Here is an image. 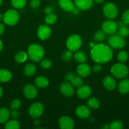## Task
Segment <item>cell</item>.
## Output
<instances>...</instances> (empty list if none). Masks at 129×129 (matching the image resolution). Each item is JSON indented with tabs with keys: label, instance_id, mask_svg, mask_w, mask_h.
<instances>
[{
	"label": "cell",
	"instance_id": "c3c4849f",
	"mask_svg": "<svg viewBox=\"0 0 129 129\" xmlns=\"http://www.w3.org/2000/svg\"><path fill=\"white\" fill-rule=\"evenodd\" d=\"M105 0H94V2H96L97 4H102L104 2Z\"/></svg>",
	"mask_w": 129,
	"mask_h": 129
},
{
	"label": "cell",
	"instance_id": "9a60e30c",
	"mask_svg": "<svg viewBox=\"0 0 129 129\" xmlns=\"http://www.w3.org/2000/svg\"><path fill=\"white\" fill-rule=\"evenodd\" d=\"M91 68L88 64L80 63L77 68V73L80 76L87 77L91 74Z\"/></svg>",
	"mask_w": 129,
	"mask_h": 129
},
{
	"label": "cell",
	"instance_id": "816d5d0a",
	"mask_svg": "<svg viewBox=\"0 0 129 129\" xmlns=\"http://www.w3.org/2000/svg\"><path fill=\"white\" fill-rule=\"evenodd\" d=\"M103 129H108V128H110V126L108 125H104L103 127H102Z\"/></svg>",
	"mask_w": 129,
	"mask_h": 129
},
{
	"label": "cell",
	"instance_id": "f1b7e54d",
	"mask_svg": "<svg viewBox=\"0 0 129 129\" xmlns=\"http://www.w3.org/2000/svg\"><path fill=\"white\" fill-rule=\"evenodd\" d=\"M20 122L16 120H11L8 121L5 125L6 129H18L20 128Z\"/></svg>",
	"mask_w": 129,
	"mask_h": 129
},
{
	"label": "cell",
	"instance_id": "9f6ffc18",
	"mask_svg": "<svg viewBox=\"0 0 129 129\" xmlns=\"http://www.w3.org/2000/svg\"><path fill=\"white\" fill-rule=\"evenodd\" d=\"M128 70H129V69H128Z\"/></svg>",
	"mask_w": 129,
	"mask_h": 129
},
{
	"label": "cell",
	"instance_id": "7dc6e473",
	"mask_svg": "<svg viewBox=\"0 0 129 129\" xmlns=\"http://www.w3.org/2000/svg\"><path fill=\"white\" fill-rule=\"evenodd\" d=\"M40 120L38 119V118H34V124L35 125L37 126L39 125V124H40Z\"/></svg>",
	"mask_w": 129,
	"mask_h": 129
},
{
	"label": "cell",
	"instance_id": "f35d334b",
	"mask_svg": "<svg viewBox=\"0 0 129 129\" xmlns=\"http://www.w3.org/2000/svg\"><path fill=\"white\" fill-rule=\"evenodd\" d=\"M123 22L126 25L129 24V10H125L122 15Z\"/></svg>",
	"mask_w": 129,
	"mask_h": 129
},
{
	"label": "cell",
	"instance_id": "2e32d148",
	"mask_svg": "<svg viewBox=\"0 0 129 129\" xmlns=\"http://www.w3.org/2000/svg\"><path fill=\"white\" fill-rule=\"evenodd\" d=\"M60 91L63 95L66 96H72L74 94L73 86L68 82L62 83L60 86Z\"/></svg>",
	"mask_w": 129,
	"mask_h": 129
},
{
	"label": "cell",
	"instance_id": "cb8c5ba5",
	"mask_svg": "<svg viewBox=\"0 0 129 129\" xmlns=\"http://www.w3.org/2000/svg\"><path fill=\"white\" fill-rule=\"evenodd\" d=\"M36 71V67L34 64L29 63L25 66L24 68V74L27 76H32Z\"/></svg>",
	"mask_w": 129,
	"mask_h": 129
},
{
	"label": "cell",
	"instance_id": "5bb4252c",
	"mask_svg": "<svg viewBox=\"0 0 129 129\" xmlns=\"http://www.w3.org/2000/svg\"><path fill=\"white\" fill-rule=\"evenodd\" d=\"M75 4L80 10L86 11L93 6L94 0H75Z\"/></svg>",
	"mask_w": 129,
	"mask_h": 129
},
{
	"label": "cell",
	"instance_id": "ee69618b",
	"mask_svg": "<svg viewBox=\"0 0 129 129\" xmlns=\"http://www.w3.org/2000/svg\"><path fill=\"white\" fill-rule=\"evenodd\" d=\"M53 11H54V8H53V7H52L51 6H46L45 8V9H44V13L46 15L49 13H53Z\"/></svg>",
	"mask_w": 129,
	"mask_h": 129
},
{
	"label": "cell",
	"instance_id": "ffe728a7",
	"mask_svg": "<svg viewBox=\"0 0 129 129\" xmlns=\"http://www.w3.org/2000/svg\"><path fill=\"white\" fill-rule=\"evenodd\" d=\"M119 92L121 94H126L129 92V79H123L119 83L118 86Z\"/></svg>",
	"mask_w": 129,
	"mask_h": 129
},
{
	"label": "cell",
	"instance_id": "8d00e7d4",
	"mask_svg": "<svg viewBox=\"0 0 129 129\" xmlns=\"http://www.w3.org/2000/svg\"><path fill=\"white\" fill-rule=\"evenodd\" d=\"M21 106V101L19 99H15L11 102L10 107L11 110H17Z\"/></svg>",
	"mask_w": 129,
	"mask_h": 129
},
{
	"label": "cell",
	"instance_id": "bcb514c9",
	"mask_svg": "<svg viewBox=\"0 0 129 129\" xmlns=\"http://www.w3.org/2000/svg\"><path fill=\"white\" fill-rule=\"evenodd\" d=\"M80 10L79 8H78L77 7H76V8H74L72 11V13L74 14V15H78V13H80Z\"/></svg>",
	"mask_w": 129,
	"mask_h": 129
},
{
	"label": "cell",
	"instance_id": "d6986e66",
	"mask_svg": "<svg viewBox=\"0 0 129 129\" xmlns=\"http://www.w3.org/2000/svg\"><path fill=\"white\" fill-rule=\"evenodd\" d=\"M58 3L61 8L65 11H72L75 8L72 0H59Z\"/></svg>",
	"mask_w": 129,
	"mask_h": 129
},
{
	"label": "cell",
	"instance_id": "52a82bcc",
	"mask_svg": "<svg viewBox=\"0 0 129 129\" xmlns=\"http://www.w3.org/2000/svg\"><path fill=\"white\" fill-rule=\"evenodd\" d=\"M103 13L106 18L114 19L117 16L118 10L116 5L113 3H107L103 6Z\"/></svg>",
	"mask_w": 129,
	"mask_h": 129
},
{
	"label": "cell",
	"instance_id": "3957f363",
	"mask_svg": "<svg viewBox=\"0 0 129 129\" xmlns=\"http://www.w3.org/2000/svg\"><path fill=\"white\" fill-rule=\"evenodd\" d=\"M111 73L114 77L118 79H123L128 76V69L123 63H116L111 68Z\"/></svg>",
	"mask_w": 129,
	"mask_h": 129
},
{
	"label": "cell",
	"instance_id": "7402d4cb",
	"mask_svg": "<svg viewBox=\"0 0 129 129\" xmlns=\"http://www.w3.org/2000/svg\"><path fill=\"white\" fill-rule=\"evenodd\" d=\"M49 80L44 76H39L35 79V84L40 88H45L49 85Z\"/></svg>",
	"mask_w": 129,
	"mask_h": 129
},
{
	"label": "cell",
	"instance_id": "8fae6325",
	"mask_svg": "<svg viewBox=\"0 0 129 129\" xmlns=\"http://www.w3.org/2000/svg\"><path fill=\"white\" fill-rule=\"evenodd\" d=\"M23 92L26 98L29 99H34L37 95V89L31 84H27L24 86Z\"/></svg>",
	"mask_w": 129,
	"mask_h": 129
},
{
	"label": "cell",
	"instance_id": "db71d44e",
	"mask_svg": "<svg viewBox=\"0 0 129 129\" xmlns=\"http://www.w3.org/2000/svg\"><path fill=\"white\" fill-rule=\"evenodd\" d=\"M94 45H95V44H94V43H92V42L90 43V44H89V45H90V46H91V48H92V47H93V46H94Z\"/></svg>",
	"mask_w": 129,
	"mask_h": 129
},
{
	"label": "cell",
	"instance_id": "b9f144b4",
	"mask_svg": "<svg viewBox=\"0 0 129 129\" xmlns=\"http://www.w3.org/2000/svg\"><path fill=\"white\" fill-rule=\"evenodd\" d=\"M75 76L74 74V73H72V72H69V73H67V74L64 76V79L67 81H70L73 79V78Z\"/></svg>",
	"mask_w": 129,
	"mask_h": 129
},
{
	"label": "cell",
	"instance_id": "4dcf8cb0",
	"mask_svg": "<svg viewBox=\"0 0 129 129\" xmlns=\"http://www.w3.org/2000/svg\"><path fill=\"white\" fill-rule=\"evenodd\" d=\"M57 19H58V17L56 15L52 13L48 14L46 16L45 22L48 25H53L57 21Z\"/></svg>",
	"mask_w": 129,
	"mask_h": 129
},
{
	"label": "cell",
	"instance_id": "6da1fadb",
	"mask_svg": "<svg viewBox=\"0 0 129 129\" xmlns=\"http://www.w3.org/2000/svg\"><path fill=\"white\" fill-rule=\"evenodd\" d=\"M91 59L96 63L108 62L113 57V51L110 47L104 44H95L91 50Z\"/></svg>",
	"mask_w": 129,
	"mask_h": 129
},
{
	"label": "cell",
	"instance_id": "ac0fdd59",
	"mask_svg": "<svg viewBox=\"0 0 129 129\" xmlns=\"http://www.w3.org/2000/svg\"><path fill=\"white\" fill-rule=\"evenodd\" d=\"M75 112L77 117L82 118V119L88 118L90 116V113H91V112H90V110L89 109V108L83 105L79 106V107H77L76 108Z\"/></svg>",
	"mask_w": 129,
	"mask_h": 129
},
{
	"label": "cell",
	"instance_id": "7c38bea8",
	"mask_svg": "<svg viewBox=\"0 0 129 129\" xmlns=\"http://www.w3.org/2000/svg\"><path fill=\"white\" fill-rule=\"evenodd\" d=\"M59 126L61 129H72L74 127V122L70 117L63 116L59 118Z\"/></svg>",
	"mask_w": 129,
	"mask_h": 129
},
{
	"label": "cell",
	"instance_id": "7a4b0ae2",
	"mask_svg": "<svg viewBox=\"0 0 129 129\" xmlns=\"http://www.w3.org/2000/svg\"><path fill=\"white\" fill-rule=\"evenodd\" d=\"M28 56L33 62H37L43 58L44 55V50L42 46L38 44H31L28 47Z\"/></svg>",
	"mask_w": 129,
	"mask_h": 129
},
{
	"label": "cell",
	"instance_id": "d590c367",
	"mask_svg": "<svg viewBox=\"0 0 129 129\" xmlns=\"http://www.w3.org/2000/svg\"><path fill=\"white\" fill-rule=\"evenodd\" d=\"M72 52L70 50H67L65 51L63 54H62V59L64 62H68L71 60L72 58Z\"/></svg>",
	"mask_w": 129,
	"mask_h": 129
},
{
	"label": "cell",
	"instance_id": "11a10c76",
	"mask_svg": "<svg viewBox=\"0 0 129 129\" xmlns=\"http://www.w3.org/2000/svg\"><path fill=\"white\" fill-rule=\"evenodd\" d=\"M3 3V0H0V6H1Z\"/></svg>",
	"mask_w": 129,
	"mask_h": 129
},
{
	"label": "cell",
	"instance_id": "74e56055",
	"mask_svg": "<svg viewBox=\"0 0 129 129\" xmlns=\"http://www.w3.org/2000/svg\"><path fill=\"white\" fill-rule=\"evenodd\" d=\"M52 65V62L51 60H48V59H45V60H43L42 61L40 62V66L43 68V69H49L51 68Z\"/></svg>",
	"mask_w": 129,
	"mask_h": 129
},
{
	"label": "cell",
	"instance_id": "e575fe53",
	"mask_svg": "<svg viewBox=\"0 0 129 129\" xmlns=\"http://www.w3.org/2000/svg\"><path fill=\"white\" fill-rule=\"evenodd\" d=\"M109 126L111 129H121L123 127V123L120 120L113 121L109 125Z\"/></svg>",
	"mask_w": 129,
	"mask_h": 129
},
{
	"label": "cell",
	"instance_id": "f6af8a7d",
	"mask_svg": "<svg viewBox=\"0 0 129 129\" xmlns=\"http://www.w3.org/2000/svg\"><path fill=\"white\" fill-rule=\"evenodd\" d=\"M5 27L4 24L1 23H0V35H2V34H3L4 31H5Z\"/></svg>",
	"mask_w": 129,
	"mask_h": 129
},
{
	"label": "cell",
	"instance_id": "44dd1931",
	"mask_svg": "<svg viewBox=\"0 0 129 129\" xmlns=\"http://www.w3.org/2000/svg\"><path fill=\"white\" fill-rule=\"evenodd\" d=\"M12 78V74L9 70L5 69H0V82L6 83Z\"/></svg>",
	"mask_w": 129,
	"mask_h": 129
},
{
	"label": "cell",
	"instance_id": "836d02e7",
	"mask_svg": "<svg viewBox=\"0 0 129 129\" xmlns=\"http://www.w3.org/2000/svg\"><path fill=\"white\" fill-rule=\"evenodd\" d=\"M117 59L120 62H125L126 61H127L128 59V55L126 52L121 51L120 52L118 53V54Z\"/></svg>",
	"mask_w": 129,
	"mask_h": 129
},
{
	"label": "cell",
	"instance_id": "8992f818",
	"mask_svg": "<svg viewBox=\"0 0 129 129\" xmlns=\"http://www.w3.org/2000/svg\"><path fill=\"white\" fill-rule=\"evenodd\" d=\"M108 42L111 47L116 49H122L126 45V41L123 37L116 34L111 35L108 39Z\"/></svg>",
	"mask_w": 129,
	"mask_h": 129
},
{
	"label": "cell",
	"instance_id": "d6a6232c",
	"mask_svg": "<svg viewBox=\"0 0 129 129\" xmlns=\"http://www.w3.org/2000/svg\"><path fill=\"white\" fill-rule=\"evenodd\" d=\"M118 35L122 37H126L129 35V28L126 25L120 26L118 29Z\"/></svg>",
	"mask_w": 129,
	"mask_h": 129
},
{
	"label": "cell",
	"instance_id": "4fadbf2b",
	"mask_svg": "<svg viewBox=\"0 0 129 129\" xmlns=\"http://www.w3.org/2000/svg\"><path fill=\"white\" fill-rule=\"evenodd\" d=\"M92 90L91 88L87 85H83L80 86L78 87L77 91V94L78 98L81 99H85L91 96Z\"/></svg>",
	"mask_w": 129,
	"mask_h": 129
},
{
	"label": "cell",
	"instance_id": "60d3db41",
	"mask_svg": "<svg viewBox=\"0 0 129 129\" xmlns=\"http://www.w3.org/2000/svg\"><path fill=\"white\" fill-rule=\"evenodd\" d=\"M101 70H102V66L100 64V63H97L92 67V71L95 73H99Z\"/></svg>",
	"mask_w": 129,
	"mask_h": 129
},
{
	"label": "cell",
	"instance_id": "d4e9b609",
	"mask_svg": "<svg viewBox=\"0 0 129 129\" xmlns=\"http://www.w3.org/2000/svg\"><path fill=\"white\" fill-rule=\"evenodd\" d=\"M75 59L76 61L78 63H84L87 60V57L86 54H85V52H83V51H77V52L75 54Z\"/></svg>",
	"mask_w": 129,
	"mask_h": 129
},
{
	"label": "cell",
	"instance_id": "1f68e13d",
	"mask_svg": "<svg viewBox=\"0 0 129 129\" xmlns=\"http://www.w3.org/2000/svg\"><path fill=\"white\" fill-rule=\"evenodd\" d=\"M70 83L73 87L78 88L83 84V81L82 78L79 76H75L72 81H70Z\"/></svg>",
	"mask_w": 129,
	"mask_h": 129
},
{
	"label": "cell",
	"instance_id": "f546056e",
	"mask_svg": "<svg viewBox=\"0 0 129 129\" xmlns=\"http://www.w3.org/2000/svg\"><path fill=\"white\" fill-rule=\"evenodd\" d=\"M106 38V34L102 30H98L94 35V40L97 42L103 41Z\"/></svg>",
	"mask_w": 129,
	"mask_h": 129
},
{
	"label": "cell",
	"instance_id": "ab89813d",
	"mask_svg": "<svg viewBox=\"0 0 129 129\" xmlns=\"http://www.w3.org/2000/svg\"><path fill=\"white\" fill-rule=\"evenodd\" d=\"M40 5V0H31L30 2V7L32 8H37Z\"/></svg>",
	"mask_w": 129,
	"mask_h": 129
},
{
	"label": "cell",
	"instance_id": "f5cc1de1",
	"mask_svg": "<svg viewBox=\"0 0 129 129\" xmlns=\"http://www.w3.org/2000/svg\"><path fill=\"white\" fill-rule=\"evenodd\" d=\"M3 16H4V15H3L2 14L0 13V21L2 20H3Z\"/></svg>",
	"mask_w": 129,
	"mask_h": 129
},
{
	"label": "cell",
	"instance_id": "ba28073f",
	"mask_svg": "<svg viewBox=\"0 0 129 129\" xmlns=\"http://www.w3.org/2000/svg\"><path fill=\"white\" fill-rule=\"evenodd\" d=\"M118 24L111 20H106L102 24V30L108 35H113L118 30Z\"/></svg>",
	"mask_w": 129,
	"mask_h": 129
},
{
	"label": "cell",
	"instance_id": "277c9868",
	"mask_svg": "<svg viewBox=\"0 0 129 129\" xmlns=\"http://www.w3.org/2000/svg\"><path fill=\"white\" fill-rule=\"evenodd\" d=\"M82 40L80 36L77 34L72 35L67 39L66 45L67 49L72 52L77 51L82 45Z\"/></svg>",
	"mask_w": 129,
	"mask_h": 129
},
{
	"label": "cell",
	"instance_id": "5b68a950",
	"mask_svg": "<svg viewBox=\"0 0 129 129\" xmlns=\"http://www.w3.org/2000/svg\"><path fill=\"white\" fill-rule=\"evenodd\" d=\"M19 20V15L14 9H10L5 13L3 21L5 24L10 26H13L18 23Z\"/></svg>",
	"mask_w": 129,
	"mask_h": 129
},
{
	"label": "cell",
	"instance_id": "484cf974",
	"mask_svg": "<svg viewBox=\"0 0 129 129\" xmlns=\"http://www.w3.org/2000/svg\"><path fill=\"white\" fill-rule=\"evenodd\" d=\"M87 105L89 107L94 110L97 109L100 107V102L97 98L92 97L90 98L87 101Z\"/></svg>",
	"mask_w": 129,
	"mask_h": 129
},
{
	"label": "cell",
	"instance_id": "4316f807",
	"mask_svg": "<svg viewBox=\"0 0 129 129\" xmlns=\"http://www.w3.org/2000/svg\"><path fill=\"white\" fill-rule=\"evenodd\" d=\"M28 57V54L25 52L20 51L18 52L15 55V59L17 62L23 63L27 60Z\"/></svg>",
	"mask_w": 129,
	"mask_h": 129
},
{
	"label": "cell",
	"instance_id": "7bdbcfd3",
	"mask_svg": "<svg viewBox=\"0 0 129 129\" xmlns=\"http://www.w3.org/2000/svg\"><path fill=\"white\" fill-rule=\"evenodd\" d=\"M10 115L13 118L16 119L19 117V112H18L17 110H11V112H10Z\"/></svg>",
	"mask_w": 129,
	"mask_h": 129
},
{
	"label": "cell",
	"instance_id": "603a6c76",
	"mask_svg": "<svg viewBox=\"0 0 129 129\" xmlns=\"http://www.w3.org/2000/svg\"><path fill=\"white\" fill-rule=\"evenodd\" d=\"M10 116V112L6 108H0V123H5L9 119Z\"/></svg>",
	"mask_w": 129,
	"mask_h": 129
},
{
	"label": "cell",
	"instance_id": "e0dca14e",
	"mask_svg": "<svg viewBox=\"0 0 129 129\" xmlns=\"http://www.w3.org/2000/svg\"><path fill=\"white\" fill-rule=\"evenodd\" d=\"M103 86L108 90L112 91L115 89L116 86V81L113 77L107 76L103 79Z\"/></svg>",
	"mask_w": 129,
	"mask_h": 129
},
{
	"label": "cell",
	"instance_id": "f907efd6",
	"mask_svg": "<svg viewBox=\"0 0 129 129\" xmlns=\"http://www.w3.org/2000/svg\"><path fill=\"white\" fill-rule=\"evenodd\" d=\"M3 88L0 86V98L3 96Z\"/></svg>",
	"mask_w": 129,
	"mask_h": 129
},
{
	"label": "cell",
	"instance_id": "83f0119b",
	"mask_svg": "<svg viewBox=\"0 0 129 129\" xmlns=\"http://www.w3.org/2000/svg\"><path fill=\"white\" fill-rule=\"evenodd\" d=\"M11 4L15 8L22 9L26 5L27 0H11Z\"/></svg>",
	"mask_w": 129,
	"mask_h": 129
},
{
	"label": "cell",
	"instance_id": "9c48e42d",
	"mask_svg": "<svg viewBox=\"0 0 129 129\" xmlns=\"http://www.w3.org/2000/svg\"><path fill=\"white\" fill-rule=\"evenodd\" d=\"M44 112V107L42 103L36 102L31 105L29 110V112L30 115L32 118H39L41 116Z\"/></svg>",
	"mask_w": 129,
	"mask_h": 129
},
{
	"label": "cell",
	"instance_id": "681fc988",
	"mask_svg": "<svg viewBox=\"0 0 129 129\" xmlns=\"http://www.w3.org/2000/svg\"><path fill=\"white\" fill-rule=\"evenodd\" d=\"M3 44L2 41L0 40V52L3 50Z\"/></svg>",
	"mask_w": 129,
	"mask_h": 129
},
{
	"label": "cell",
	"instance_id": "30bf717a",
	"mask_svg": "<svg viewBox=\"0 0 129 129\" xmlns=\"http://www.w3.org/2000/svg\"><path fill=\"white\" fill-rule=\"evenodd\" d=\"M51 35V30L50 27L46 25H42L37 30V37L42 40H45L49 39Z\"/></svg>",
	"mask_w": 129,
	"mask_h": 129
}]
</instances>
